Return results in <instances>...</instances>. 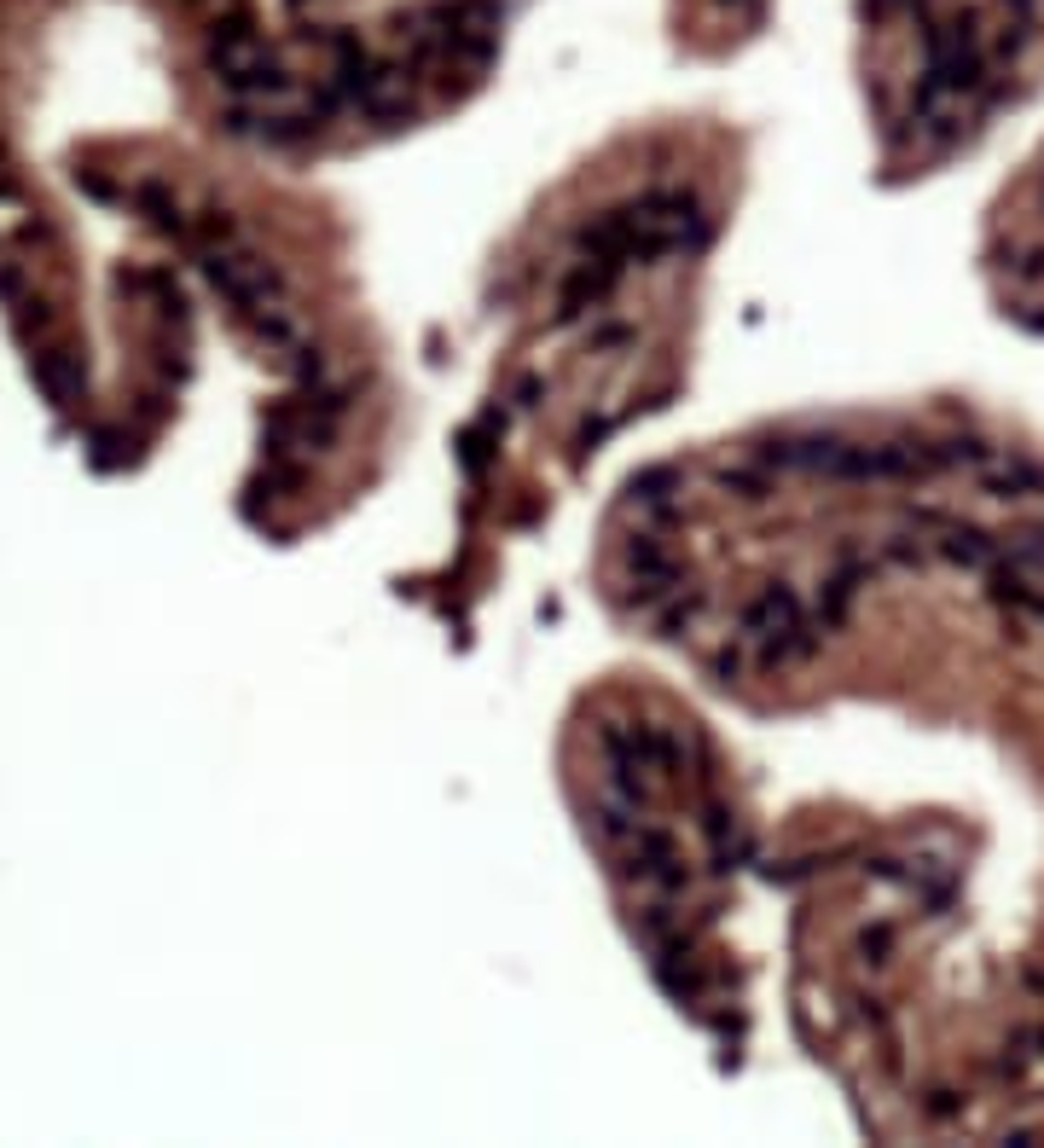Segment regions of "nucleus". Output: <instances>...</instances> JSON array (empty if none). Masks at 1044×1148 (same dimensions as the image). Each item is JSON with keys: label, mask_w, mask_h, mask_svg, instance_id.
I'll return each instance as SVG.
<instances>
[{"label": "nucleus", "mask_w": 1044, "mask_h": 1148, "mask_svg": "<svg viewBox=\"0 0 1044 1148\" xmlns=\"http://www.w3.org/2000/svg\"><path fill=\"white\" fill-rule=\"evenodd\" d=\"M633 337H638L633 325H598V331H592L598 349H621V342H633Z\"/></svg>", "instance_id": "6e6552de"}, {"label": "nucleus", "mask_w": 1044, "mask_h": 1148, "mask_svg": "<svg viewBox=\"0 0 1044 1148\" xmlns=\"http://www.w3.org/2000/svg\"><path fill=\"white\" fill-rule=\"evenodd\" d=\"M703 610H708V598L696 586H673L668 598L650 610V626H656V638H685V633H696Z\"/></svg>", "instance_id": "20e7f679"}, {"label": "nucleus", "mask_w": 1044, "mask_h": 1148, "mask_svg": "<svg viewBox=\"0 0 1044 1148\" xmlns=\"http://www.w3.org/2000/svg\"><path fill=\"white\" fill-rule=\"evenodd\" d=\"M511 401H517V406H523V412H528V406H534V401H539V377H523V383H517V394H511Z\"/></svg>", "instance_id": "1a4fd4ad"}, {"label": "nucleus", "mask_w": 1044, "mask_h": 1148, "mask_svg": "<svg viewBox=\"0 0 1044 1148\" xmlns=\"http://www.w3.org/2000/svg\"><path fill=\"white\" fill-rule=\"evenodd\" d=\"M778 464H766L760 453H743V459H720L714 471H708V481H714L726 499L737 505H766L772 493H778Z\"/></svg>", "instance_id": "f03ea898"}, {"label": "nucleus", "mask_w": 1044, "mask_h": 1148, "mask_svg": "<svg viewBox=\"0 0 1044 1148\" xmlns=\"http://www.w3.org/2000/svg\"><path fill=\"white\" fill-rule=\"evenodd\" d=\"M30 377L41 383L47 406H58V412H70V406L82 401V389H88L82 354L65 349V342H41V349H30Z\"/></svg>", "instance_id": "f257e3e1"}, {"label": "nucleus", "mask_w": 1044, "mask_h": 1148, "mask_svg": "<svg viewBox=\"0 0 1044 1148\" xmlns=\"http://www.w3.org/2000/svg\"><path fill=\"white\" fill-rule=\"evenodd\" d=\"M743 668H748V644H743V638L708 656V673H714V685H743Z\"/></svg>", "instance_id": "423d86ee"}, {"label": "nucleus", "mask_w": 1044, "mask_h": 1148, "mask_svg": "<svg viewBox=\"0 0 1044 1148\" xmlns=\"http://www.w3.org/2000/svg\"><path fill=\"white\" fill-rule=\"evenodd\" d=\"M853 946H859V957H865V962H888L893 929H888V922H877V929H859V940H853Z\"/></svg>", "instance_id": "0eeeda50"}, {"label": "nucleus", "mask_w": 1044, "mask_h": 1148, "mask_svg": "<svg viewBox=\"0 0 1044 1148\" xmlns=\"http://www.w3.org/2000/svg\"><path fill=\"white\" fill-rule=\"evenodd\" d=\"M88 459L100 464V471H122V464L134 459V436H122V429H88Z\"/></svg>", "instance_id": "39448f33"}, {"label": "nucleus", "mask_w": 1044, "mask_h": 1148, "mask_svg": "<svg viewBox=\"0 0 1044 1148\" xmlns=\"http://www.w3.org/2000/svg\"><path fill=\"white\" fill-rule=\"evenodd\" d=\"M679 488L685 481H679L673 464H650V471H638L633 481H626V505H633L650 528H668L673 516H679V499H673Z\"/></svg>", "instance_id": "7ed1b4c3"}]
</instances>
